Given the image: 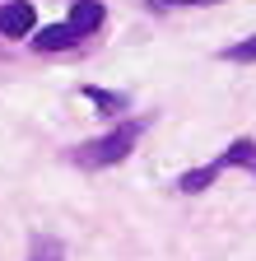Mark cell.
<instances>
[{"label": "cell", "instance_id": "1", "mask_svg": "<svg viewBox=\"0 0 256 261\" xmlns=\"http://www.w3.org/2000/svg\"><path fill=\"white\" fill-rule=\"evenodd\" d=\"M140 130H145L140 121H117L103 140H89V145H79V154H75V159L84 163V168H112V163H121L126 154L135 149Z\"/></svg>", "mask_w": 256, "mask_h": 261}, {"label": "cell", "instance_id": "2", "mask_svg": "<svg viewBox=\"0 0 256 261\" xmlns=\"http://www.w3.org/2000/svg\"><path fill=\"white\" fill-rule=\"evenodd\" d=\"M33 23H38L33 0H10V5H0V33H5V38H28Z\"/></svg>", "mask_w": 256, "mask_h": 261}, {"label": "cell", "instance_id": "3", "mask_svg": "<svg viewBox=\"0 0 256 261\" xmlns=\"http://www.w3.org/2000/svg\"><path fill=\"white\" fill-rule=\"evenodd\" d=\"M107 19V10L98 5V0H75V5H70V28L79 33V38H89V33H98V23Z\"/></svg>", "mask_w": 256, "mask_h": 261}, {"label": "cell", "instance_id": "4", "mask_svg": "<svg viewBox=\"0 0 256 261\" xmlns=\"http://www.w3.org/2000/svg\"><path fill=\"white\" fill-rule=\"evenodd\" d=\"M75 42H79V33H75L70 23H51V28H42L38 38H33L38 51H66V47H75Z\"/></svg>", "mask_w": 256, "mask_h": 261}, {"label": "cell", "instance_id": "5", "mask_svg": "<svg viewBox=\"0 0 256 261\" xmlns=\"http://www.w3.org/2000/svg\"><path fill=\"white\" fill-rule=\"evenodd\" d=\"M223 173V163L214 159V163H201V168H186L182 177H177V191H186V196H196V191H205L214 177Z\"/></svg>", "mask_w": 256, "mask_h": 261}, {"label": "cell", "instance_id": "6", "mask_svg": "<svg viewBox=\"0 0 256 261\" xmlns=\"http://www.w3.org/2000/svg\"><path fill=\"white\" fill-rule=\"evenodd\" d=\"M219 163H223V168H247V173H256V140H233L229 149H223L219 154Z\"/></svg>", "mask_w": 256, "mask_h": 261}, {"label": "cell", "instance_id": "7", "mask_svg": "<svg viewBox=\"0 0 256 261\" xmlns=\"http://www.w3.org/2000/svg\"><path fill=\"white\" fill-rule=\"evenodd\" d=\"M93 108H103V112H126V93H107V89H98V84H84L79 89Z\"/></svg>", "mask_w": 256, "mask_h": 261}, {"label": "cell", "instance_id": "8", "mask_svg": "<svg viewBox=\"0 0 256 261\" xmlns=\"http://www.w3.org/2000/svg\"><path fill=\"white\" fill-rule=\"evenodd\" d=\"M28 261H66V247H61L56 238H47V233H38V238H33V252H28Z\"/></svg>", "mask_w": 256, "mask_h": 261}, {"label": "cell", "instance_id": "9", "mask_svg": "<svg viewBox=\"0 0 256 261\" xmlns=\"http://www.w3.org/2000/svg\"><path fill=\"white\" fill-rule=\"evenodd\" d=\"M223 61H233V65H251L256 61V33H251V38H242V42H233V47H223Z\"/></svg>", "mask_w": 256, "mask_h": 261}, {"label": "cell", "instance_id": "10", "mask_svg": "<svg viewBox=\"0 0 256 261\" xmlns=\"http://www.w3.org/2000/svg\"><path fill=\"white\" fill-rule=\"evenodd\" d=\"M149 5H158V10H168V5H219V0H149Z\"/></svg>", "mask_w": 256, "mask_h": 261}]
</instances>
